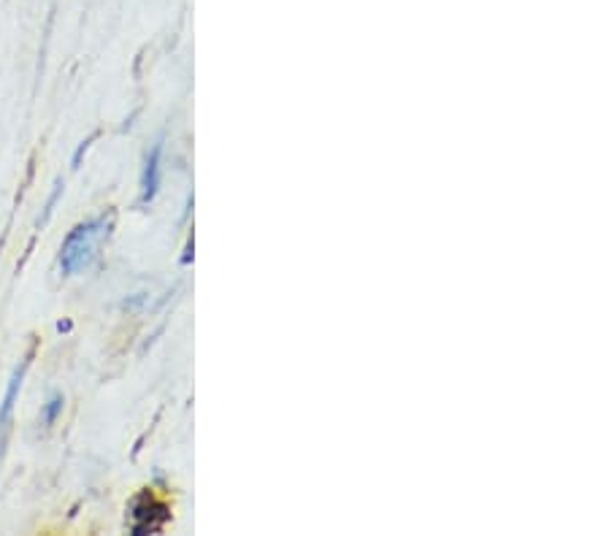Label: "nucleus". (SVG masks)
<instances>
[{"label": "nucleus", "mask_w": 609, "mask_h": 536, "mask_svg": "<svg viewBox=\"0 0 609 536\" xmlns=\"http://www.w3.org/2000/svg\"><path fill=\"white\" fill-rule=\"evenodd\" d=\"M30 358H33V347H30V352L22 358V363L14 368L12 380H9V388H6V396H4V406H0V428H9V420H12L17 396H20V390H22V380H25V374H28V368H30Z\"/></svg>", "instance_id": "obj_3"}, {"label": "nucleus", "mask_w": 609, "mask_h": 536, "mask_svg": "<svg viewBox=\"0 0 609 536\" xmlns=\"http://www.w3.org/2000/svg\"><path fill=\"white\" fill-rule=\"evenodd\" d=\"M160 157H162V144L157 141L152 152L144 160V171H141V206L152 203L157 190H160Z\"/></svg>", "instance_id": "obj_2"}, {"label": "nucleus", "mask_w": 609, "mask_h": 536, "mask_svg": "<svg viewBox=\"0 0 609 536\" xmlns=\"http://www.w3.org/2000/svg\"><path fill=\"white\" fill-rule=\"evenodd\" d=\"M63 406H66V398L60 393H51L49 401L44 404V412H41V422L44 425H54V420H58L63 414Z\"/></svg>", "instance_id": "obj_4"}, {"label": "nucleus", "mask_w": 609, "mask_h": 536, "mask_svg": "<svg viewBox=\"0 0 609 536\" xmlns=\"http://www.w3.org/2000/svg\"><path fill=\"white\" fill-rule=\"evenodd\" d=\"M115 225V214H100V217L90 220V223H82L76 225L63 247H60V268L63 274H79L82 268H87L95 257H98V249L100 244L108 239V231H112Z\"/></svg>", "instance_id": "obj_1"}]
</instances>
